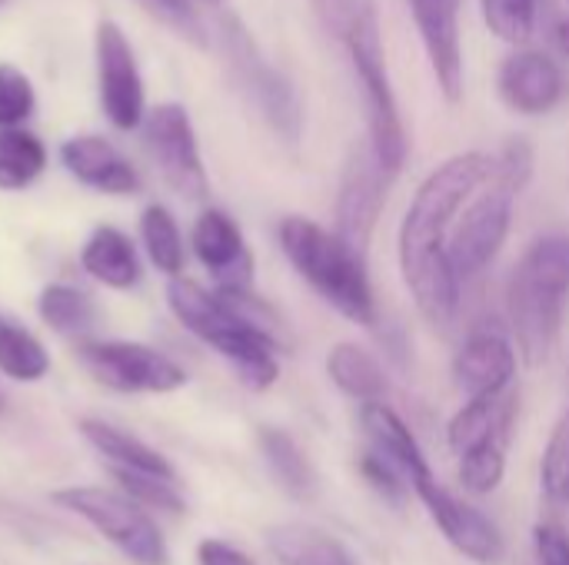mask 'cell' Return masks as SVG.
Returning <instances> with one entry per match:
<instances>
[{
  "label": "cell",
  "mask_w": 569,
  "mask_h": 565,
  "mask_svg": "<svg viewBox=\"0 0 569 565\" xmlns=\"http://www.w3.org/2000/svg\"><path fill=\"white\" fill-rule=\"evenodd\" d=\"M517 403H520L517 386L507 393L467 400L447 426L450 450L463 460L467 453H473L477 446H483L490 440H510L513 420H517Z\"/></svg>",
  "instance_id": "20"
},
{
  "label": "cell",
  "mask_w": 569,
  "mask_h": 565,
  "mask_svg": "<svg viewBox=\"0 0 569 565\" xmlns=\"http://www.w3.org/2000/svg\"><path fill=\"white\" fill-rule=\"evenodd\" d=\"M223 43H227V57L233 63L240 87L257 103V110L263 113L270 130L283 143L297 147L303 137V107H300L293 83L260 53L257 40L247 33V27L240 20H233V17L223 20Z\"/></svg>",
  "instance_id": "7"
},
{
  "label": "cell",
  "mask_w": 569,
  "mask_h": 565,
  "mask_svg": "<svg viewBox=\"0 0 569 565\" xmlns=\"http://www.w3.org/2000/svg\"><path fill=\"white\" fill-rule=\"evenodd\" d=\"M0 416H3V393H0Z\"/></svg>",
  "instance_id": "41"
},
{
  "label": "cell",
  "mask_w": 569,
  "mask_h": 565,
  "mask_svg": "<svg viewBox=\"0 0 569 565\" xmlns=\"http://www.w3.org/2000/svg\"><path fill=\"white\" fill-rule=\"evenodd\" d=\"M60 509L80 516L133 565H170V546L153 516L120 490L67 486L50 496Z\"/></svg>",
  "instance_id": "6"
},
{
  "label": "cell",
  "mask_w": 569,
  "mask_h": 565,
  "mask_svg": "<svg viewBox=\"0 0 569 565\" xmlns=\"http://www.w3.org/2000/svg\"><path fill=\"white\" fill-rule=\"evenodd\" d=\"M193 256L203 263V270L213 273L217 290H250L253 286V256L247 250L243 230L237 220L217 206L203 210L190 233Z\"/></svg>",
  "instance_id": "15"
},
{
  "label": "cell",
  "mask_w": 569,
  "mask_h": 565,
  "mask_svg": "<svg viewBox=\"0 0 569 565\" xmlns=\"http://www.w3.org/2000/svg\"><path fill=\"white\" fill-rule=\"evenodd\" d=\"M540 486L550 503L569 506V413L553 426L540 463Z\"/></svg>",
  "instance_id": "33"
},
{
  "label": "cell",
  "mask_w": 569,
  "mask_h": 565,
  "mask_svg": "<svg viewBox=\"0 0 569 565\" xmlns=\"http://www.w3.org/2000/svg\"><path fill=\"white\" fill-rule=\"evenodd\" d=\"M140 240H143V250L150 256V263L177 280L183 273V263H187V253H183V236H180V226L173 220V213L160 203H150L143 213H140Z\"/></svg>",
  "instance_id": "28"
},
{
  "label": "cell",
  "mask_w": 569,
  "mask_h": 565,
  "mask_svg": "<svg viewBox=\"0 0 569 565\" xmlns=\"http://www.w3.org/2000/svg\"><path fill=\"white\" fill-rule=\"evenodd\" d=\"M113 480H117L120 493L130 496V500H133L137 506H143L147 513H150V509H160V513H170V516L187 513V503H183L177 483H170V480H157V476L130 473V470H113Z\"/></svg>",
  "instance_id": "32"
},
{
  "label": "cell",
  "mask_w": 569,
  "mask_h": 565,
  "mask_svg": "<svg viewBox=\"0 0 569 565\" xmlns=\"http://www.w3.org/2000/svg\"><path fill=\"white\" fill-rule=\"evenodd\" d=\"M327 376L333 380V386L357 400L360 406L367 403H383V396L390 393L387 373L380 366V360L357 346V343H337L327 356Z\"/></svg>",
  "instance_id": "23"
},
{
  "label": "cell",
  "mask_w": 569,
  "mask_h": 565,
  "mask_svg": "<svg viewBox=\"0 0 569 565\" xmlns=\"http://www.w3.org/2000/svg\"><path fill=\"white\" fill-rule=\"evenodd\" d=\"M483 23L507 43L523 47L537 30V0H480Z\"/></svg>",
  "instance_id": "31"
},
{
  "label": "cell",
  "mask_w": 569,
  "mask_h": 565,
  "mask_svg": "<svg viewBox=\"0 0 569 565\" xmlns=\"http://www.w3.org/2000/svg\"><path fill=\"white\" fill-rule=\"evenodd\" d=\"M353 63V73L363 90V110H367V143L377 153V160L387 167V173H400L407 163L410 137L403 127V113L397 103V90L387 67L383 33L377 20V7H370L360 20H353L337 37Z\"/></svg>",
  "instance_id": "5"
},
{
  "label": "cell",
  "mask_w": 569,
  "mask_h": 565,
  "mask_svg": "<svg viewBox=\"0 0 569 565\" xmlns=\"http://www.w3.org/2000/svg\"><path fill=\"white\" fill-rule=\"evenodd\" d=\"M260 453L277 483L293 500H310L317 493V473L293 436H287L283 430H260Z\"/></svg>",
  "instance_id": "25"
},
{
  "label": "cell",
  "mask_w": 569,
  "mask_h": 565,
  "mask_svg": "<svg viewBox=\"0 0 569 565\" xmlns=\"http://www.w3.org/2000/svg\"><path fill=\"white\" fill-rule=\"evenodd\" d=\"M167 306L180 320L183 330H190L197 340H203L213 350H220L233 333L250 326L220 300L217 290H203L200 283H193L187 276H177L167 283Z\"/></svg>",
  "instance_id": "18"
},
{
  "label": "cell",
  "mask_w": 569,
  "mask_h": 565,
  "mask_svg": "<svg viewBox=\"0 0 569 565\" xmlns=\"http://www.w3.org/2000/svg\"><path fill=\"white\" fill-rule=\"evenodd\" d=\"M533 549L540 565H569V536L567 529L553 523H540L533 529Z\"/></svg>",
  "instance_id": "37"
},
{
  "label": "cell",
  "mask_w": 569,
  "mask_h": 565,
  "mask_svg": "<svg viewBox=\"0 0 569 565\" xmlns=\"http://www.w3.org/2000/svg\"><path fill=\"white\" fill-rule=\"evenodd\" d=\"M37 313L40 320L60 333V336H80L97 323V303L90 293L70 286V283H50L40 290L37 300Z\"/></svg>",
  "instance_id": "27"
},
{
  "label": "cell",
  "mask_w": 569,
  "mask_h": 565,
  "mask_svg": "<svg viewBox=\"0 0 569 565\" xmlns=\"http://www.w3.org/2000/svg\"><path fill=\"white\" fill-rule=\"evenodd\" d=\"M457 386L473 396H493L517 386V350L500 333H473L453 360Z\"/></svg>",
  "instance_id": "17"
},
{
  "label": "cell",
  "mask_w": 569,
  "mask_h": 565,
  "mask_svg": "<svg viewBox=\"0 0 569 565\" xmlns=\"http://www.w3.org/2000/svg\"><path fill=\"white\" fill-rule=\"evenodd\" d=\"M267 546L280 565H353L350 553L323 529L307 523H280L267 533Z\"/></svg>",
  "instance_id": "24"
},
{
  "label": "cell",
  "mask_w": 569,
  "mask_h": 565,
  "mask_svg": "<svg viewBox=\"0 0 569 565\" xmlns=\"http://www.w3.org/2000/svg\"><path fill=\"white\" fill-rule=\"evenodd\" d=\"M197 565H257L243 549L223 543V539H203L197 546Z\"/></svg>",
  "instance_id": "39"
},
{
  "label": "cell",
  "mask_w": 569,
  "mask_h": 565,
  "mask_svg": "<svg viewBox=\"0 0 569 565\" xmlns=\"http://www.w3.org/2000/svg\"><path fill=\"white\" fill-rule=\"evenodd\" d=\"M530 176H533V147L523 137L507 140L503 150L493 157L490 180L473 193V200L460 210L450 230V263L460 283L483 273L503 250L513 223L517 196L523 193Z\"/></svg>",
  "instance_id": "3"
},
{
  "label": "cell",
  "mask_w": 569,
  "mask_h": 565,
  "mask_svg": "<svg viewBox=\"0 0 569 565\" xmlns=\"http://www.w3.org/2000/svg\"><path fill=\"white\" fill-rule=\"evenodd\" d=\"M97 83L100 107L117 130H137L147 117L143 77L127 33L113 20L97 23Z\"/></svg>",
  "instance_id": "11"
},
{
  "label": "cell",
  "mask_w": 569,
  "mask_h": 565,
  "mask_svg": "<svg viewBox=\"0 0 569 565\" xmlns=\"http://www.w3.org/2000/svg\"><path fill=\"white\" fill-rule=\"evenodd\" d=\"M213 3H217V0H213Z\"/></svg>",
  "instance_id": "42"
},
{
  "label": "cell",
  "mask_w": 569,
  "mask_h": 565,
  "mask_svg": "<svg viewBox=\"0 0 569 565\" xmlns=\"http://www.w3.org/2000/svg\"><path fill=\"white\" fill-rule=\"evenodd\" d=\"M360 426L370 440V450L380 453L387 463H393L403 480L410 483V490L423 480L433 476L430 460L423 453V446L417 443V436L410 433V426L387 406V403H367L360 406Z\"/></svg>",
  "instance_id": "19"
},
{
  "label": "cell",
  "mask_w": 569,
  "mask_h": 565,
  "mask_svg": "<svg viewBox=\"0 0 569 565\" xmlns=\"http://www.w3.org/2000/svg\"><path fill=\"white\" fill-rule=\"evenodd\" d=\"M569 310V233H547L527 246L507 283V316L517 353L540 366L560 343Z\"/></svg>",
  "instance_id": "2"
},
{
  "label": "cell",
  "mask_w": 569,
  "mask_h": 565,
  "mask_svg": "<svg viewBox=\"0 0 569 565\" xmlns=\"http://www.w3.org/2000/svg\"><path fill=\"white\" fill-rule=\"evenodd\" d=\"M407 3L440 93L450 103H460L467 90L463 27H460L463 0H407Z\"/></svg>",
  "instance_id": "12"
},
{
  "label": "cell",
  "mask_w": 569,
  "mask_h": 565,
  "mask_svg": "<svg viewBox=\"0 0 569 565\" xmlns=\"http://www.w3.org/2000/svg\"><path fill=\"white\" fill-rule=\"evenodd\" d=\"M80 436L113 466V470H130V473H147V476H157V480H170L177 483V470L170 466V460L147 446L143 440H137L133 433L113 426V423H103V420H80Z\"/></svg>",
  "instance_id": "22"
},
{
  "label": "cell",
  "mask_w": 569,
  "mask_h": 565,
  "mask_svg": "<svg viewBox=\"0 0 569 565\" xmlns=\"http://www.w3.org/2000/svg\"><path fill=\"white\" fill-rule=\"evenodd\" d=\"M390 180L393 173H387V167L377 160L367 140L350 150L343 163L340 190H337V230L333 233L360 256H367L370 250L377 220L387 203Z\"/></svg>",
  "instance_id": "9"
},
{
  "label": "cell",
  "mask_w": 569,
  "mask_h": 565,
  "mask_svg": "<svg viewBox=\"0 0 569 565\" xmlns=\"http://www.w3.org/2000/svg\"><path fill=\"white\" fill-rule=\"evenodd\" d=\"M360 473H363V480H367L383 500H390V503H400V500L407 496V490H410V483L403 480V473H400L393 463H387L380 453H373V450H367V453L360 456Z\"/></svg>",
  "instance_id": "35"
},
{
  "label": "cell",
  "mask_w": 569,
  "mask_h": 565,
  "mask_svg": "<svg viewBox=\"0 0 569 565\" xmlns=\"http://www.w3.org/2000/svg\"><path fill=\"white\" fill-rule=\"evenodd\" d=\"M80 266L107 290H133L143 276V263L133 240L117 226H97L87 236L80 250Z\"/></svg>",
  "instance_id": "21"
},
{
  "label": "cell",
  "mask_w": 569,
  "mask_h": 565,
  "mask_svg": "<svg viewBox=\"0 0 569 565\" xmlns=\"http://www.w3.org/2000/svg\"><path fill=\"white\" fill-rule=\"evenodd\" d=\"M490 153H457L417 190L400 223V270L417 310L433 326H447L460 306V276L450 263V230L473 193L490 180Z\"/></svg>",
  "instance_id": "1"
},
{
  "label": "cell",
  "mask_w": 569,
  "mask_h": 565,
  "mask_svg": "<svg viewBox=\"0 0 569 565\" xmlns=\"http://www.w3.org/2000/svg\"><path fill=\"white\" fill-rule=\"evenodd\" d=\"M153 13H160L163 20H170L177 30H183L187 37H193V40H203V33H200V23H197V13H193V7H190V0H143Z\"/></svg>",
  "instance_id": "38"
},
{
  "label": "cell",
  "mask_w": 569,
  "mask_h": 565,
  "mask_svg": "<svg viewBox=\"0 0 569 565\" xmlns=\"http://www.w3.org/2000/svg\"><path fill=\"white\" fill-rule=\"evenodd\" d=\"M47 170V150L30 130H0V190H27Z\"/></svg>",
  "instance_id": "29"
},
{
  "label": "cell",
  "mask_w": 569,
  "mask_h": 565,
  "mask_svg": "<svg viewBox=\"0 0 569 565\" xmlns=\"http://www.w3.org/2000/svg\"><path fill=\"white\" fill-rule=\"evenodd\" d=\"M507 446L510 440H490L483 446H477L473 453H467L460 460V483L467 493L473 496H490L503 476H507Z\"/></svg>",
  "instance_id": "30"
},
{
  "label": "cell",
  "mask_w": 569,
  "mask_h": 565,
  "mask_svg": "<svg viewBox=\"0 0 569 565\" xmlns=\"http://www.w3.org/2000/svg\"><path fill=\"white\" fill-rule=\"evenodd\" d=\"M553 37H557V47L563 50V57L569 60V17L567 20H560V23L553 27Z\"/></svg>",
  "instance_id": "40"
},
{
  "label": "cell",
  "mask_w": 569,
  "mask_h": 565,
  "mask_svg": "<svg viewBox=\"0 0 569 565\" xmlns=\"http://www.w3.org/2000/svg\"><path fill=\"white\" fill-rule=\"evenodd\" d=\"M33 107L37 93L30 77L10 63H0V130H13L23 120H30Z\"/></svg>",
  "instance_id": "34"
},
{
  "label": "cell",
  "mask_w": 569,
  "mask_h": 565,
  "mask_svg": "<svg viewBox=\"0 0 569 565\" xmlns=\"http://www.w3.org/2000/svg\"><path fill=\"white\" fill-rule=\"evenodd\" d=\"M500 100L520 117H547L567 97L563 67L537 47H517L497 73Z\"/></svg>",
  "instance_id": "14"
},
{
  "label": "cell",
  "mask_w": 569,
  "mask_h": 565,
  "mask_svg": "<svg viewBox=\"0 0 569 565\" xmlns=\"http://www.w3.org/2000/svg\"><path fill=\"white\" fill-rule=\"evenodd\" d=\"M80 360L97 383L117 393L163 396V393H177L187 386V370L147 343H130V340L83 343Z\"/></svg>",
  "instance_id": "8"
},
{
  "label": "cell",
  "mask_w": 569,
  "mask_h": 565,
  "mask_svg": "<svg viewBox=\"0 0 569 565\" xmlns=\"http://www.w3.org/2000/svg\"><path fill=\"white\" fill-rule=\"evenodd\" d=\"M317 20L323 23V30L330 37H340L353 20H360L370 7H377L373 0H310Z\"/></svg>",
  "instance_id": "36"
},
{
  "label": "cell",
  "mask_w": 569,
  "mask_h": 565,
  "mask_svg": "<svg viewBox=\"0 0 569 565\" xmlns=\"http://www.w3.org/2000/svg\"><path fill=\"white\" fill-rule=\"evenodd\" d=\"M143 147L160 176L187 200L207 196V170L190 113L180 103H160L143 117Z\"/></svg>",
  "instance_id": "10"
},
{
  "label": "cell",
  "mask_w": 569,
  "mask_h": 565,
  "mask_svg": "<svg viewBox=\"0 0 569 565\" xmlns=\"http://www.w3.org/2000/svg\"><path fill=\"white\" fill-rule=\"evenodd\" d=\"M280 250L293 263V270L350 323L373 326L377 300L367 276V256L353 253L333 230L307 220L283 216L280 220Z\"/></svg>",
  "instance_id": "4"
},
{
  "label": "cell",
  "mask_w": 569,
  "mask_h": 565,
  "mask_svg": "<svg viewBox=\"0 0 569 565\" xmlns=\"http://www.w3.org/2000/svg\"><path fill=\"white\" fill-rule=\"evenodd\" d=\"M0 373L13 383H40L50 373L47 346L10 316H0Z\"/></svg>",
  "instance_id": "26"
},
{
  "label": "cell",
  "mask_w": 569,
  "mask_h": 565,
  "mask_svg": "<svg viewBox=\"0 0 569 565\" xmlns=\"http://www.w3.org/2000/svg\"><path fill=\"white\" fill-rule=\"evenodd\" d=\"M413 493L420 496V503L427 506L430 519L437 523V529L447 536V543L460 556H467L470 563L477 565H497L503 559L507 546H503L500 529L477 506H470V503L457 500L450 490H443L437 483V476L417 483Z\"/></svg>",
  "instance_id": "13"
},
{
  "label": "cell",
  "mask_w": 569,
  "mask_h": 565,
  "mask_svg": "<svg viewBox=\"0 0 569 565\" xmlns=\"http://www.w3.org/2000/svg\"><path fill=\"white\" fill-rule=\"evenodd\" d=\"M60 163L70 176H77L90 190H100L110 196H130L140 190L137 167L103 137H93V133L70 137L60 147Z\"/></svg>",
  "instance_id": "16"
}]
</instances>
